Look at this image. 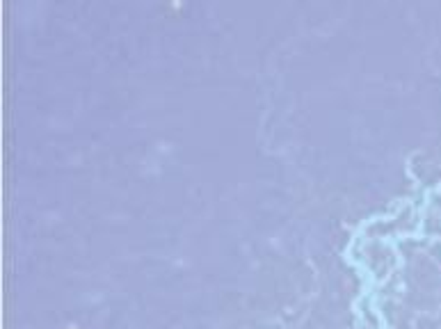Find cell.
Masks as SVG:
<instances>
[{"label":"cell","instance_id":"cell-1","mask_svg":"<svg viewBox=\"0 0 441 329\" xmlns=\"http://www.w3.org/2000/svg\"><path fill=\"white\" fill-rule=\"evenodd\" d=\"M69 329H73V327H69Z\"/></svg>","mask_w":441,"mask_h":329}]
</instances>
